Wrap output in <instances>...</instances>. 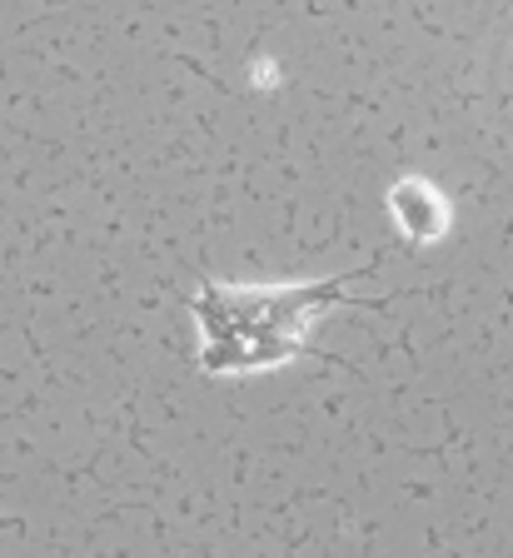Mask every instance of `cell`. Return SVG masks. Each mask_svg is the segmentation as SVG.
<instances>
[{
	"label": "cell",
	"instance_id": "cell-1",
	"mask_svg": "<svg viewBox=\"0 0 513 558\" xmlns=\"http://www.w3.org/2000/svg\"><path fill=\"white\" fill-rule=\"evenodd\" d=\"M359 265L354 275H364ZM354 275H334L319 284H215L205 279L195 294L199 319V364L210 374H249L284 364L309 349V325L329 304H344V284Z\"/></svg>",
	"mask_w": 513,
	"mask_h": 558
},
{
	"label": "cell",
	"instance_id": "cell-2",
	"mask_svg": "<svg viewBox=\"0 0 513 558\" xmlns=\"http://www.w3.org/2000/svg\"><path fill=\"white\" fill-rule=\"evenodd\" d=\"M389 215H394L399 234H404L408 244H433L449 230V199H443L429 180H419V174L389 185Z\"/></svg>",
	"mask_w": 513,
	"mask_h": 558
}]
</instances>
